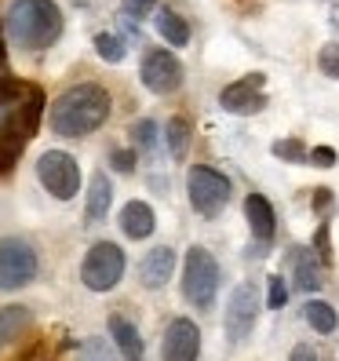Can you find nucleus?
<instances>
[{"label":"nucleus","mask_w":339,"mask_h":361,"mask_svg":"<svg viewBox=\"0 0 339 361\" xmlns=\"http://www.w3.org/2000/svg\"><path fill=\"white\" fill-rule=\"evenodd\" d=\"M106 117H110V92L102 88V84H73L66 88L55 102H51V132L62 135V139H80V135H92L99 132Z\"/></svg>","instance_id":"f257e3e1"},{"label":"nucleus","mask_w":339,"mask_h":361,"mask_svg":"<svg viewBox=\"0 0 339 361\" xmlns=\"http://www.w3.org/2000/svg\"><path fill=\"white\" fill-rule=\"evenodd\" d=\"M62 8L55 0H15L4 15V30L18 48L44 51L62 37Z\"/></svg>","instance_id":"f03ea898"},{"label":"nucleus","mask_w":339,"mask_h":361,"mask_svg":"<svg viewBox=\"0 0 339 361\" xmlns=\"http://www.w3.org/2000/svg\"><path fill=\"white\" fill-rule=\"evenodd\" d=\"M216 292H219V263L204 245H194L183 263V295L197 310H211L216 307Z\"/></svg>","instance_id":"7ed1b4c3"},{"label":"nucleus","mask_w":339,"mask_h":361,"mask_svg":"<svg viewBox=\"0 0 339 361\" xmlns=\"http://www.w3.org/2000/svg\"><path fill=\"white\" fill-rule=\"evenodd\" d=\"M186 194L201 219H219L223 208L230 204V179L211 164H194L186 172Z\"/></svg>","instance_id":"20e7f679"},{"label":"nucleus","mask_w":339,"mask_h":361,"mask_svg":"<svg viewBox=\"0 0 339 361\" xmlns=\"http://www.w3.org/2000/svg\"><path fill=\"white\" fill-rule=\"evenodd\" d=\"M124 267H128V259H124V248L113 245V241H95L88 248V256H84L80 263V281L88 292H110L121 285L124 278Z\"/></svg>","instance_id":"39448f33"},{"label":"nucleus","mask_w":339,"mask_h":361,"mask_svg":"<svg viewBox=\"0 0 339 361\" xmlns=\"http://www.w3.org/2000/svg\"><path fill=\"white\" fill-rule=\"evenodd\" d=\"M40 270L37 248L26 238H0V292L26 288Z\"/></svg>","instance_id":"423d86ee"},{"label":"nucleus","mask_w":339,"mask_h":361,"mask_svg":"<svg viewBox=\"0 0 339 361\" xmlns=\"http://www.w3.org/2000/svg\"><path fill=\"white\" fill-rule=\"evenodd\" d=\"M37 179L55 201H73L80 190V164L66 150H48L37 161Z\"/></svg>","instance_id":"0eeeda50"},{"label":"nucleus","mask_w":339,"mask_h":361,"mask_svg":"<svg viewBox=\"0 0 339 361\" xmlns=\"http://www.w3.org/2000/svg\"><path fill=\"white\" fill-rule=\"evenodd\" d=\"M256 317H259V292H256L252 281H241L234 292H230V303H226V314H223L230 343L248 339L252 329H256Z\"/></svg>","instance_id":"6e6552de"},{"label":"nucleus","mask_w":339,"mask_h":361,"mask_svg":"<svg viewBox=\"0 0 339 361\" xmlns=\"http://www.w3.org/2000/svg\"><path fill=\"white\" fill-rule=\"evenodd\" d=\"M139 80H142V88L154 92V95H172V92H179V84H183V62L172 51L154 48V51H146V59H142Z\"/></svg>","instance_id":"1a4fd4ad"},{"label":"nucleus","mask_w":339,"mask_h":361,"mask_svg":"<svg viewBox=\"0 0 339 361\" xmlns=\"http://www.w3.org/2000/svg\"><path fill=\"white\" fill-rule=\"evenodd\" d=\"M263 84H266V73H245L241 80L226 84V88L219 92V106H223L226 114H234V117H252V114H259L263 106H266Z\"/></svg>","instance_id":"9d476101"},{"label":"nucleus","mask_w":339,"mask_h":361,"mask_svg":"<svg viewBox=\"0 0 339 361\" xmlns=\"http://www.w3.org/2000/svg\"><path fill=\"white\" fill-rule=\"evenodd\" d=\"M164 361H197L201 357V329L190 317H172L161 339Z\"/></svg>","instance_id":"9b49d317"},{"label":"nucleus","mask_w":339,"mask_h":361,"mask_svg":"<svg viewBox=\"0 0 339 361\" xmlns=\"http://www.w3.org/2000/svg\"><path fill=\"white\" fill-rule=\"evenodd\" d=\"M245 219H248L252 238H256L259 248L266 252V245L273 241V233H278V216H273V204H270L263 194H248V197H245Z\"/></svg>","instance_id":"f8f14e48"},{"label":"nucleus","mask_w":339,"mask_h":361,"mask_svg":"<svg viewBox=\"0 0 339 361\" xmlns=\"http://www.w3.org/2000/svg\"><path fill=\"white\" fill-rule=\"evenodd\" d=\"M172 274H175V248H168V245L150 248L139 263V281L146 288H164Z\"/></svg>","instance_id":"ddd939ff"},{"label":"nucleus","mask_w":339,"mask_h":361,"mask_svg":"<svg viewBox=\"0 0 339 361\" xmlns=\"http://www.w3.org/2000/svg\"><path fill=\"white\" fill-rule=\"evenodd\" d=\"M121 230H124V238H132V241H146L150 233L157 230V216H154V208L146 204V201H128L121 208Z\"/></svg>","instance_id":"4468645a"},{"label":"nucleus","mask_w":339,"mask_h":361,"mask_svg":"<svg viewBox=\"0 0 339 361\" xmlns=\"http://www.w3.org/2000/svg\"><path fill=\"white\" fill-rule=\"evenodd\" d=\"M110 204H113V183L106 172H95L88 183V201H84V223L95 226L110 216Z\"/></svg>","instance_id":"2eb2a0df"},{"label":"nucleus","mask_w":339,"mask_h":361,"mask_svg":"<svg viewBox=\"0 0 339 361\" xmlns=\"http://www.w3.org/2000/svg\"><path fill=\"white\" fill-rule=\"evenodd\" d=\"M110 336H113V347H117V354L124 357V361H142V354H146V347H142V336H139V329H135V322H128L124 314H110Z\"/></svg>","instance_id":"dca6fc26"},{"label":"nucleus","mask_w":339,"mask_h":361,"mask_svg":"<svg viewBox=\"0 0 339 361\" xmlns=\"http://www.w3.org/2000/svg\"><path fill=\"white\" fill-rule=\"evenodd\" d=\"M292 267H295V288H300V292L310 295V292H321V288H325V267L317 263V256H314L310 248L295 252Z\"/></svg>","instance_id":"f3484780"},{"label":"nucleus","mask_w":339,"mask_h":361,"mask_svg":"<svg viewBox=\"0 0 339 361\" xmlns=\"http://www.w3.org/2000/svg\"><path fill=\"white\" fill-rule=\"evenodd\" d=\"M33 325V310L23 303H11V307H0V350H4L15 336H23Z\"/></svg>","instance_id":"a211bd4d"},{"label":"nucleus","mask_w":339,"mask_h":361,"mask_svg":"<svg viewBox=\"0 0 339 361\" xmlns=\"http://www.w3.org/2000/svg\"><path fill=\"white\" fill-rule=\"evenodd\" d=\"M154 26H157V33L164 37V44H172V48H186V44H190V23H186L179 11L161 8L157 18H154Z\"/></svg>","instance_id":"6ab92c4d"},{"label":"nucleus","mask_w":339,"mask_h":361,"mask_svg":"<svg viewBox=\"0 0 339 361\" xmlns=\"http://www.w3.org/2000/svg\"><path fill=\"white\" fill-rule=\"evenodd\" d=\"M190 135H194V128H190V121H186L183 114H175L172 121L164 124V139H168V150H172L175 161L186 157V150H190Z\"/></svg>","instance_id":"aec40b11"},{"label":"nucleus","mask_w":339,"mask_h":361,"mask_svg":"<svg viewBox=\"0 0 339 361\" xmlns=\"http://www.w3.org/2000/svg\"><path fill=\"white\" fill-rule=\"evenodd\" d=\"M307 322H310L314 332L328 336V332H335L339 317H335V307H332V303H325V300H307Z\"/></svg>","instance_id":"412c9836"},{"label":"nucleus","mask_w":339,"mask_h":361,"mask_svg":"<svg viewBox=\"0 0 339 361\" xmlns=\"http://www.w3.org/2000/svg\"><path fill=\"white\" fill-rule=\"evenodd\" d=\"M157 139H161V132H157V124L150 117H142V121L132 124V150L135 154H154L157 150Z\"/></svg>","instance_id":"4be33fe9"},{"label":"nucleus","mask_w":339,"mask_h":361,"mask_svg":"<svg viewBox=\"0 0 339 361\" xmlns=\"http://www.w3.org/2000/svg\"><path fill=\"white\" fill-rule=\"evenodd\" d=\"M95 51H99L102 62L117 66V62H124V55H128V44H124V37H117V33H95Z\"/></svg>","instance_id":"5701e85b"},{"label":"nucleus","mask_w":339,"mask_h":361,"mask_svg":"<svg viewBox=\"0 0 339 361\" xmlns=\"http://www.w3.org/2000/svg\"><path fill=\"white\" fill-rule=\"evenodd\" d=\"M77 361H117V354H113V347L106 343L102 336H88L80 343V350H77Z\"/></svg>","instance_id":"b1692460"},{"label":"nucleus","mask_w":339,"mask_h":361,"mask_svg":"<svg viewBox=\"0 0 339 361\" xmlns=\"http://www.w3.org/2000/svg\"><path fill=\"white\" fill-rule=\"evenodd\" d=\"M270 154L278 161H288V164H307V146L303 139H278L270 146Z\"/></svg>","instance_id":"393cba45"},{"label":"nucleus","mask_w":339,"mask_h":361,"mask_svg":"<svg viewBox=\"0 0 339 361\" xmlns=\"http://www.w3.org/2000/svg\"><path fill=\"white\" fill-rule=\"evenodd\" d=\"M310 252L317 256V263H321V267H332V259H335V256H332V223H328V219H321V226H317Z\"/></svg>","instance_id":"a878e982"},{"label":"nucleus","mask_w":339,"mask_h":361,"mask_svg":"<svg viewBox=\"0 0 339 361\" xmlns=\"http://www.w3.org/2000/svg\"><path fill=\"white\" fill-rule=\"evenodd\" d=\"M285 303H288V285H285L281 274H270V278H266V307L281 310Z\"/></svg>","instance_id":"bb28decb"},{"label":"nucleus","mask_w":339,"mask_h":361,"mask_svg":"<svg viewBox=\"0 0 339 361\" xmlns=\"http://www.w3.org/2000/svg\"><path fill=\"white\" fill-rule=\"evenodd\" d=\"M317 66H321V73H325V77L339 80V44H325V48H321V55H317Z\"/></svg>","instance_id":"cd10ccee"},{"label":"nucleus","mask_w":339,"mask_h":361,"mask_svg":"<svg viewBox=\"0 0 339 361\" xmlns=\"http://www.w3.org/2000/svg\"><path fill=\"white\" fill-rule=\"evenodd\" d=\"M332 204H335L332 190H328V186H317V190H314V212H317L321 219H332Z\"/></svg>","instance_id":"c85d7f7f"},{"label":"nucleus","mask_w":339,"mask_h":361,"mask_svg":"<svg viewBox=\"0 0 339 361\" xmlns=\"http://www.w3.org/2000/svg\"><path fill=\"white\" fill-rule=\"evenodd\" d=\"M339 157H335V150L332 146H314V150H307V164H314V168H332Z\"/></svg>","instance_id":"c756f323"},{"label":"nucleus","mask_w":339,"mask_h":361,"mask_svg":"<svg viewBox=\"0 0 339 361\" xmlns=\"http://www.w3.org/2000/svg\"><path fill=\"white\" fill-rule=\"evenodd\" d=\"M110 164H113V172H121V176H132V172H135V150H113Z\"/></svg>","instance_id":"7c9ffc66"},{"label":"nucleus","mask_w":339,"mask_h":361,"mask_svg":"<svg viewBox=\"0 0 339 361\" xmlns=\"http://www.w3.org/2000/svg\"><path fill=\"white\" fill-rule=\"evenodd\" d=\"M124 4V15H132V18H146L154 8H157V0H121Z\"/></svg>","instance_id":"2f4dec72"},{"label":"nucleus","mask_w":339,"mask_h":361,"mask_svg":"<svg viewBox=\"0 0 339 361\" xmlns=\"http://www.w3.org/2000/svg\"><path fill=\"white\" fill-rule=\"evenodd\" d=\"M288 361H317V354H314L307 343H300V347H295V350L288 354Z\"/></svg>","instance_id":"473e14b6"},{"label":"nucleus","mask_w":339,"mask_h":361,"mask_svg":"<svg viewBox=\"0 0 339 361\" xmlns=\"http://www.w3.org/2000/svg\"><path fill=\"white\" fill-rule=\"evenodd\" d=\"M332 26H335V30H339V4H335V8H332Z\"/></svg>","instance_id":"72a5a7b5"},{"label":"nucleus","mask_w":339,"mask_h":361,"mask_svg":"<svg viewBox=\"0 0 339 361\" xmlns=\"http://www.w3.org/2000/svg\"><path fill=\"white\" fill-rule=\"evenodd\" d=\"M0 37H4V18H0Z\"/></svg>","instance_id":"f704fd0d"}]
</instances>
